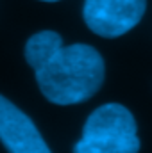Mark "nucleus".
Here are the masks:
<instances>
[{
	"label": "nucleus",
	"instance_id": "7ed1b4c3",
	"mask_svg": "<svg viewBox=\"0 0 152 153\" xmlns=\"http://www.w3.org/2000/svg\"><path fill=\"white\" fill-rule=\"evenodd\" d=\"M147 0H84L82 16L91 32L102 38H118L140 23Z\"/></svg>",
	"mask_w": 152,
	"mask_h": 153
},
{
	"label": "nucleus",
	"instance_id": "39448f33",
	"mask_svg": "<svg viewBox=\"0 0 152 153\" xmlns=\"http://www.w3.org/2000/svg\"><path fill=\"white\" fill-rule=\"evenodd\" d=\"M41 2H57V0H41Z\"/></svg>",
	"mask_w": 152,
	"mask_h": 153
},
{
	"label": "nucleus",
	"instance_id": "f03ea898",
	"mask_svg": "<svg viewBox=\"0 0 152 153\" xmlns=\"http://www.w3.org/2000/svg\"><path fill=\"white\" fill-rule=\"evenodd\" d=\"M136 119L120 103H106L93 111L84 123L82 137L74 153H138Z\"/></svg>",
	"mask_w": 152,
	"mask_h": 153
},
{
	"label": "nucleus",
	"instance_id": "20e7f679",
	"mask_svg": "<svg viewBox=\"0 0 152 153\" xmlns=\"http://www.w3.org/2000/svg\"><path fill=\"white\" fill-rule=\"evenodd\" d=\"M0 141L9 153H52L32 119L2 94Z\"/></svg>",
	"mask_w": 152,
	"mask_h": 153
},
{
	"label": "nucleus",
	"instance_id": "f257e3e1",
	"mask_svg": "<svg viewBox=\"0 0 152 153\" xmlns=\"http://www.w3.org/2000/svg\"><path fill=\"white\" fill-rule=\"evenodd\" d=\"M25 61L34 70L43 96L56 105L91 98L104 82V59L90 45H63L54 30H41L25 45Z\"/></svg>",
	"mask_w": 152,
	"mask_h": 153
}]
</instances>
